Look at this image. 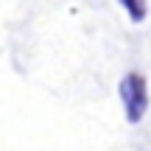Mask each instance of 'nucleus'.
Segmentation results:
<instances>
[{
    "instance_id": "obj_1",
    "label": "nucleus",
    "mask_w": 151,
    "mask_h": 151,
    "mask_svg": "<svg viewBox=\"0 0 151 151\" xmlns=\"http://www.w3.org/2000/svg\"><path fill=\"white\" fill-rule=\"evenodd\" d=\"M120 101H123L129 123H140L148 109V84L140 73H126L120 81Z\"/></svg>"
},
{
    "instance_id": "obj_2",
    "label": "nucleus",
    "mask_w": 151,
    "mask_h": 151,
    "mask_svg": "<svg viewBox=\"0 0 151 151\" xmlns=\"http://www.w3.org/2000/svg\"><path fill=\"white\" fill-rule=\"evenodd\" d=\"M120 6L126 9L132 22H143L146 20V11H148V0H118Z\"/></svg>"
}]
</instances>
